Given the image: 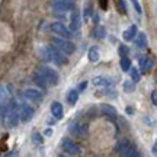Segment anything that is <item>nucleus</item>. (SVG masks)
<instances>
[{"mask_svg":"<svg viewBox=\"0 0 157 157\" xmlns=\"http://www.w3.org/2000/svg\"><path fill=\"white\" fill-rule=\"evenodd\" d=\"M115 151L121 156H125V157H135V156H140V153L137 151V148L132 147V144L129 143L127 138H121L115 144Z\"/></svg>","mask_w":157,"mask_h":157,"instance_id":"1","label":"nucleus"},{"mask_svg":"<svg viewBox=\"0 0 157 157\" xmlns=\"http://www.w3.org/2000/svg\"><path fill=\"white\" fill-rule=\"evenodd\" d=\"M51 44L56 45L58 50H61L64 54H73L74 51H76V45L71 42V41H68L67 38H58V36H54V38H51Z\"/></svg>","mask_w":157,"mask_h":157,"instance_id":"2","label":"nucleus"},{"mask_svg":"<svg viewBox=\"0 0 157 157\" xmlns=\"http://www.w3.org/2000/svg\"><path fill=\"white\" fill-rule=\"evenodd\" d=\"M19 121H21V117H19V112H17L16 108H10L3 117V124L7 128H15L19 124Z\"/></svg>","mask_w":157,"mask_h":157,"instance_id":"3","label":"nucleus"},{"mask_svg":"<svg viewBox=\"0 0 157 157\" xmlns=\"http://www.w3.org/2000/svg\"><path fill=\"white\" fill-rule=\"evenodd\" d=\"M48 50H50L51 61H54L56 64H58V66H64V64H67V57L64 56V52H63L61 50H58L56 45L48 47Z\"/></svg>","mask_w":157,"mask_h":157,"instance_id":"4","label":"nucleus"},{"mask_svg":"<svg viewBox=\"0 0 157 157\" xmlns=\"http://www.w3.org/2000/svg\"><path fill=\"white\" fill-rule=\"evenodd\" d=\"M51 6L56 12H68L74 9V0H52Z\"/></svg>","mask_w":157,"mask_h":157,"instance_id":"5","label":"nucleus"},{"mask_svg":"<svg viewBox=\"0 0 157 157\" xmlns=\"http://www.w3.org/2000/svg\"><path fill=\"white\" fill-rule=\"evenodd\" d=\"M51 31H52L56 35L61 36V38L70 39L71 36H73V31H71V29H67L64 25H63V23H60V22H54V23H52V25H51Z\"/></svg>","mask_w":157,"mask_h":157,"instance_id":"6","label":"nucleus"},{"mask_svg":"<svg viewBox=\"0 0 157 157\" xmlns=\"http://www.w3.org/2000/svg\"><path fill=\"white\" fill-rule=\"evenodd\" d=\"M61 147H63V150L67 153V154H70V156H77V154H80V147H78L73 140H70V138H63Z\"/></svg>","mask_w":157,"mask_h":157,"instance_id":"7","label":"nucleus"},{"mask_svg":"<svg viewBox=\"0 0 157 157\" xmlns=\"http://www.w3.org/2000/svg\"><path fill=\"white\" fill-rule=\"evenodd\" d=\"M41 71L44 73V76H45V78H47L48 84H52V86H56V84L60 83V76H58V73H57L54 68L42 67V68H41Z\"/></svg>","mask_w":157,"mask_h":157,"instance_id":"8","label":"nucleus"},{"mask_svg":"<svg viewBox=\"0 0 157 157\" xmlns=\"http://www.w3.org/2000/svg\"><path fill=\"white\" fill-rule=\"evenodd\" d=\"M70 131H71V134L76 135V137H86L87 135V124L86 122H73L71 124V127H70Z\"/></svg>","mask_w":157,"mask_h":157,"instance_id":"9","label":"nucleus"},{"mask_svg":"<svg viewBox=\"0 0 157 157\" xmlns=\"http://www.w3.org/2000/svg\"><path fill=\"white\" fill-rule=\"evenodd\" d=\"M23 95H25V98H26L29 102H32V103H41V102H42V98H44L42 93H41L38 89H26L23 92Z\"/></svg>","mask_w":157,"mask_h":157,"instance_id":"10","label":"nucleus"},{"mask_svg":"<svg viewBox=\"0 0 157 157\" xmlns=\"http://www.w3.org/2000/svg\"><path fill=\"white\" fill-rule=\"evenodd\" d=\"M92 83L95 86H98V87H109V86L113 84V82L112 78L106 77V76H96V77H93Z\"/></svg>","mask_w":157,"mask_h":157,"instance_id":"11","label":"nucleus"},{"mask_svg":"<svg viewBox=\"0 0 157 157\" xmlns=\"http://www.w3.org/2000/svg\"><path fill=\"white\" fill-rule=\"evenodd\" d=\"M34 113H35V111L32 109V108L28 106V105H23V106L21 108V111H19V117H21V121H22V122H28L29 119H32Z\"/></svg>","mask_w":157,"mask_h":157,"instance_id":"12","label":"nucleus"},{"mask_svg":"<svg viewBox=\"0 0 157 157\" xmlns=\"http://www.w3.org/2000/svg\"><path fill=\"white\" fill-rule=\"evenodd\" d=\"M80 28V12L77 9H73L71 12V17H70V29L71 31H78Z\"/></svg>","mask_w":157,"mask_h":157,"instance_id":"13","label":"nucleus"},{"mask_svg":"<svg viewBox=\"0 0 157 157\" xmlns=\"http://www.w3.org/2000/svg\"><path fill=\"white\" fill-rule=\"evenodd\" d=\"M32 78H34V82L36 84H38L39 89H47V86H48V82H47V78H45L44 73L42 71H35L34 76H32Z\"/></svg>","mask_w":157,"mask_h":157,"instance_id":"14","label":"nucleus"},{"mask_svg":"<svg viewBox=\"0 0 157 157\" xmlns=\"http://www.w3.org/2000/svg\"><path fill=\"white\" fill-rule=\"evenodd\" d=\"M51 115L56 118V119H63L64 111H63V105L60 102H52L51 103Z\"/></svg>","mask_w":157,"mask_h":157,"instance_id":"15","label":"nucleus"},{"mask_svg":"<svg viewBox=\"0 0 157 157\" xmlns=\"http://www.w3.org/2000/svg\"><path fill=\"white\" fill-rule=\"evenodd\" d=\"M101 111H102V115H105V117H108L109 119H117V109L113 106H111V105H106V103H103V105H101Z\"/></svg>","mask_w":157,"mask_h":157,"instance_id":"16","label":"nucleus"},{"mask_svg":"<svg viewBox=\"0 0 157 157\" xmlns=\"http://www.w3.org/2000/svg\"><path fill=\"white\" fill-rule=\"evenodd\" d=\"M140 68L143 73H148L153 68V60L151 57H143L140 58Z\"/></svg>","mask_w":157,"mask_h":157,"instance_id":"17","label":"nucleus"},{"mask_svg":"<svg viewBox=\"0 0 157 157\" xmlns=\"http://www.w3.org/2000/svg\"><path fill=\"white\" fill-rule=\"evenodd\" d=\"M135 35H137V26H135V25H131V26L124 32L122 36L125 41H132V39L135 38Z\"/></svg>","mask_w":157,"mask_h":157,"instance_id":"18","label":"nucleus"},{"mask_svg":"<svg viewBox=\"0 0 157 157\" xmlns=\"http://www.w3.org/2000/svg\"><path fill=\"white\" fill-rule=\"evenodd\" d=\"M78 92L77 89H71L70 92L67 93V102L70 103V105H74L76 102H77V99H78Z\"/></svg>","mask_w":157,"mask_h":157,"instance_id":"19","label":"nucleus"},{"mask_svg":"<svg viewBox=\"0 0 157 157\" xmlns=\"http://www.w3.org/2000/svg\"><path fill=\"white\" fill-rule=\"evenodd\" d=\"M135 45L138 47V48H146L147 47V36L146 34H138L137 35V38H135Z\"/></svg>","mask_w":157,"mask_h":157,"instance_id":"20","label":"nucleus"},{"mask_svg":"<svg viewBox=\"0 0 157 157\" xmlns=\"http://www.w3.org/2000/svg\"><path fill=\"white\" fill-rule=\"evenodd\" d=\"M87 57H89V60L92 63H96V61H99V51L96 50V48H90L89 52H87Z\"/></svg>","mask_w":157,"mask_h":157,"instance_id":"21","label":"nucleus"},{"mask_svg":"<svg viewBox=\"0 0 157 157\" xmlns=\"http://www.w3.org/2000/svg\"><path fill=\"white\" fill-rule=\"evenodd\" d=\"M10 108H12L10 101H9V102H0V118L5 117V113L7 112Z\"/></svg>","mask_w":157,"mask_h":157,"instance_id":"22","label":"nucleus"},{"mask_svg":"<svg viewBox=\"0 0 157 157\" xmlns=\"http://www.w3.org/2000/svg\"><path fill=\"white\" fill-rule=\"evenodd\" d=\"M121 68H122V71H129V68H131V61L127 56L121 58Z\"/></svg>","mask_w":157,"mask_h":157,"instance_id":"23","label":"nucleus"},{"mask_svg":"<svg viewBox=\"0 0 157 157\" xmlns=\"http://www.w3.org/2000/svg\"><path fill=\"white\" fill-rule=\"evenodd\" d=\"M103 36H105V28L103 26H96L95 31H93V38L102 39Z\"/></svg>","mask_w":157,"mask_h":157,"instance_id":"24","label":"nucleus"},{"mask_svg":"<svg viewBox=\"0 0 157 157\" xmlns=\"http://www.w3.org/2000/svg\"><path fill=\"white\" fill-rule=\"evenodd\" d=\"M115 3H117V7L119 13H122L125 15L127 13V3H125V0H115Z\"/></svg>","mask_w":157,"mask_h":157,"instance_id":"25","label":"nucleus"},{"mask_svg":"<svg viewBox=\"0 0 157 157\" xmlns=\"http://www.w3.org/2000/svg\"><path fill=\"white\" fill-rule=\"evenodd\" d=\"M129 74H131V80L134 82V83H138L140 82V73H138V70L134 67L129 68Z\"/></svg>","mask_w":157,"mask_h":157,"instance_id":"26","label":"nucleus"},{"mask_svg":"<svg viewBox=\"0 0 157 157\" xmlns=\"http://www.w3.org/2000/svg\"><path fill=\"white\" fill-rule=\"evenodd\" d=\"M32 141H34L35 144H42V143H44V138H42V135L39 134V132H34V134H32Z\"/></svg>","mask_w":157,"mask_h":157,"instance_id":"27","label":"nucleus"},{"mask_svg":"<svg viewBox=\"0 0 157 157\" xmlns=\"http://www.w3.org/2000/svg\"><path fill=\"white\" fill-rule=\"evenodd\" d=\"M131 3H132V6H134L135 12H137L138 15H141V13H143V9H141L140 3H138V0H131Z\"/></svg>","mask_w":157,"mask_h":157,"instance_id":"28","label":"nucleus"},{"mask_svg":"<svg viewBox=\"0 0 157 157\" xmlns=\"http://www.w3.org/2000/svg\"><path fill=\"white\" fill-rule=\"evenodd\" d=\"M124 89H125V92H132V90H134V82H132V83H131V82H125V83H124Z\"/></svg>","mask_w":157,"mask_h":157,"instance_id":"29","label":"nucleus"},{"mask_svg":"<svg viewBox=\"0 0 157 157\" xmlns=\"http://www.w3.org/2000/svg\"><path fill=\"white\" fill-rule=\"evenodd\" d=\"M127 52H128V48H127L125 45H121V47H119V54H121L122 57H125L127 56Z\"/></svg>","mask_w":157,"mask_h":157,"instance_id":"30","label":"nucleus"},{"mask_svg":"<svg viewBox=\"0 0 157 157\" xmlns=\"http://www.w3.org/2000/svg\"><path fill=\"white\" fill-rule=\"evenodd\" d=\"M84 15H86V17H89V15H92V3H87L86 5V12H84Z\"/></svg>","mask_w":157,"mask_h":157,"instance_id":"31","label":"nucleus"},{"mask_svg":"<svg viewBox=\"0 0 157 157\" xmlns=\"http://www.w3.org/2000/svg\"><path fill=\"white\" fill-rule=\"evenodd\" d=\"M151 102H153V105H156V106H157V90H153V93H151Z\"/></svg>","mask_w":157,"mask_h":157,"instance_id":"32","label":"nucleus"},{"mask_svg":"<svg viewBox=\"0 0 157 157\" xmlns=\"http://www.w3.org/2000/svg\"><path fill=\"white\" fill-rule=\"evenodd\" d=\"M99 5H101V7L105 10V9L108 7V0H99Z\"/></svg>","mask_w":157,"mask_h":157,"instance_id":"33","label":"nucleus"},{"mask_svg":"<svg viewBox=\"0 0 157 157\" xmlns=\"http://www.w3.org/2000/svg\"><path fill=\"white\" fill-rule=\"evenodd\" d=\"M84 87H86V82H83V83H82V84H80V86H78V92H82V90H83L84 89Z\"/></svg>","mask_w":157,"mask_h":157,"instance_id":"34","label":"nucleus"},{"mask_svg":"<svg viewBox=\"0 0 157 157\" xmlns=\"http://www.w3.org/2000/svg\"><path fill=\"white\" fill-rule=\"evenodd\" d=\"M153 153H154V154H157V144H154V146H153Z\"/></svg>","mask_w":157,"mask_h":157,"instance_id":"35","label":"nucleus"}]
</instances>
